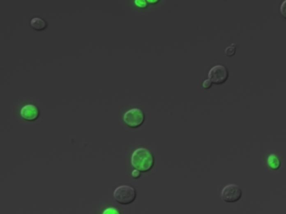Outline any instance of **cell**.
<instances>
[{"mask_svg":"<svg viewBox=\"0 0 286 214\" xmlns=\"http://www.w3.org/2000/svg\"><path fill=\"white\" fill-rule=\"evenodd\" d=\"M153 154L146 147L136 148L131 157V164L133 167L140 172L150 171L154 165Z\"/></svg>","mask_w":286,"mask_h":214,"instance_id":"1","label":"cell"},{"mask_svg":"<svg viewBox=\"0 0 286 214\" xmlns=\"http://www.w3.org/2000/svg\"><path fill=\"white\" fill-rule=\"evenodd\" d=\"M136 190L132 186L122 185L117 187L114 192V198L118 203L127 205L133 203L136 198Z\"/></svg>","mask_w":286,"mask_h":214,"instance_id":"2","label":"cell"},{"mask_svg":"<svg viewBox=\"0 0 286 214\" xmlns=\"http://www.w3.org/2000/svg\"><path fill=\"white\" fill-rule=\"evenodd\" d=\"M146 116L144 112L138 108L130 109L125 113L124 122L130 128H138L144 123Z\"/></svg>","mask_w":286,"mask_h":214,"instance_id":"3","label":"cell"},{"mask_svg":"<svg viewBox=\"0 0 286 214\" xmlns=\"http://www.w3.org/2000/svg\"><path fill=\"white\" fill-rule=\"evenodd\" d=\"M241 188L235 184H229L225 186L221 192L222 199L227 203H235L242 198Z\"/></svg>","mask_w":286,"mask_h":214,"instance_id":"4","label":"cell"},{"mask_svg":"<svg viewBox=\"0 0 286 214\" xmlns=\"http://www.w3.org/2000/svg\"><path fill=\"white\" fill-rule=\"evenodd\" d=\"M208 79L213 84L220 85L223 84L229 78L227 68L222 65H216L212 67L208 74Z\"/></svg>","mask_w":286,"mask_h":214,"instance_id":"5","label":"cell"},{"mask_svg":"<svg viewBox=\"0 0 286 214\" xmlns=\"http://www.w3.org/2000/svg\"><path fill=\"white\" fill-rule=\"evenodd\" d=\"M20 115L23 120L32 122L37 120L39 116V111L37 106L29 104L23 106L21 109Z\"/></svg>","mask_w":286,"mask_h":214,"instance_id":"6","label":"cell"},{"mask_svg":"<svg viewBox=\"0 0 286 214\" xmlns=\"http://www.w3.org/2000/svg\"><path fill=\"white\" fill-rule=\"evenodd\" d=\"M267 165L273 170H277L281 165V161L275 154H272L267 158Z\"/></svg>","mask_w":286,"mask_h":214,"instance_id":"7","label":"cell"},{"mask_svg":"<svg viewBox=\"0 0 286 214\" xmlns=\"http://www.w3.org/2000/svg\"><path fill=\"white\" fill-rule=\"evenodd\" d=\"M30 25L33 29L38 31H43L47 26L46 22L40 17H34Z\"/></svg>","mask_w":286,"mask_h":214,"instance_id":"8","label":"cell"},{"mask_svg":"<svg viewBox=\"0 0 286 214\" xmlns=\"http://www.w3.org/2000/svg\"><path fill=\"white\" fill-rule=\"evenodd\" d=\"M236 51V47L234 44H232L227 47L225 51L226 56L232 57L235 55Z\"/></svg>","mask_w":286,"mask_h":214,"instance_id":"9","label":"cell"},{"mask_svg":"<svg viewBox=\"0 0 286 214\" xmlns=\"http://www.w3.org/2000/svg\"><path fill=\"white\" fill-rule=\"evenodd\" d=\"M103 214H121V213L116 208L112 207L105 209Z\"/></svg>","mask_w":286,"mask_h":214,"instance_id":"10","label":"cell"},{"mask_svg":"<svg viewBox=\"0 0 286 214\" xmlns=\"http://www.w3.org/2000/svg\"><path fill=\"white\" fill-rule=\"evenodd\" d=\"M134 3L135 5L140 9L146 8L148 5V3L146 0H136Z\"/></svg>","mask_w":286,"mask_h":214,"instance_id":"11","label":"cell"},{"mask_svg":"<svg viewBox=\"0 0 286 214\" xmlns=\"http://www.w3.org/2000/svg\"><path fill=\"white\" fill-rule=\"evenodd\" d=\"M280 13L281 15L286 19V0L283 2L280 6Z\"/></svg>","mask_w":286,"mask_h":214,"instance_id":"12","label":"cell"},{"mask_svg":"<svg viewBox=\"0 0 286 214\" xmlns=\"http://www.w3.org/2000/svg\"><path fill=\"white\" fill-rule=\"evenodd\" d=\"M212 82L209 79H206L202 83V88L208 89L212 87Z\"/></svg>","mask_w":286,"mask_h":214,"instance_id":"13","label":"cell"},{"mask_svg":"<svg viewBox=\"0 0 286 214\" xmlns=\"http://www.w3.org/2000/svg\"><path fill=\"white\" fill-rule=\"evenodd\" d=\"M132 175L134 179H138L141 176V172L138 170L135 169L132 172Z\"/></svg>","mask_w":286,"mask_h":214,"instance_id":"14","label":"cell"},{"mask_svg":"<svg viewBox=\"0 0 286 214\" xmlns=\"http://www.w3.org/2000/svg\"><path fill=\"white\" fill-rule=\"evenodd\" d=\"M148 4H156L159 2V1H157V0H150V1H147Z\"/></svg>","mask_w":286,"mask_h":214,"instance_id":"15","label":"cell"}]
</instances>
